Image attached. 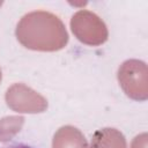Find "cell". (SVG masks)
<instances>
[{"label":"cell","mask_w":148,"mask_h":148,"mask_svg":"<svg viewBox=\"0 0 148 148\" xmlns=\"http://www.w3.org/2000/svg\"><path fill=\"white\" fill-rule=\"evenodd\" d=\"M16 37L23 46L36 51H58L68 42L61 20L45 10L24 15L16 27Z\"/></svg>","instance_id":"obj_1"},{"label":"cell","mask_w":148,"mask_h":148,"mask_svg":"<svg viewBox=\"0 0 148 148\" xmlns=\"http://www.w3.org/2000/svg\"><path fill=\"white\" fill-rule=\"evenodd\" d=\"M118 81L124 92L132 99L146 101L148 97L147 65L136 59L126 60L118 69Z\"/></svg>","instance_id":"obj_2"},{"label":"cell","mask_w":148,"mask_h":148,"mask_svg":"<svg viewBox=\"0 0 148 148\" xmlns=\"http://www.w3.org/2000/svg\"><path fill=\"white\" fill-rule=\"evenodd\" d=\"M71 28L75 37L83 44L97 46L108 39L104 22L89 10H79L71 20Z\"/></svg>","instance_id":"obj_3"},{"label":"cell","mask_w":148,"mask_h":148,"mask_svg":"<svg viewBox=\"0 0 148 148\" xmlns=\"http://www.w3.org/2000/svg\"><path fill=\"white\" fill-rule=\"evenodd\" d=\"M5 98L12 110L21 113H39L47 108V101L23 83H15L9 87Z\"/></svg>","instance_id":"obj_4"},{"label":"cell","mask_w":148,"mask_h":148,"mask_svg":"<svg viewBox=\"0 0 148 148\" xmlns=\"http://www.w3.org/2000/svg\"><path fill=\"white\" fill-rule=\"evenodd\" d=\"M52 148H88V143L76 127L62 126L53 136Z\"/></svg>","instance_id":"obj_5"},{"label":"cell","mask_w":148,"mask_h":148,"mask_svg":"<svg viewBox=\"0 0 148 148\" xmlns=\"http://www.w3.org/2000/svg\"><path fill=\"white\" fill-rule=\"evenodd\" d=\"M90 148H126V140L118 130L105 127L95 132Z\"/></svg>","instance_id":"obj_6"},{"label":"cell","mask_w":148,"mask_h":148,"mask_svg":"<svg viewBox=\"0 0 148 148\" xmlns=\"http://www.w3.org/2000/svg\"><path fill=\"white\" fill-rule=\"evenodd\" d=\"M23 123L24 118L22 116H9L0 119V142L9 141L20 132Z\"/></svg>","instance_id":"obj_7"},{"label":"cell","mask_w":148,"mask_h":148,"mask_svg":"<svg viewBox=\"0 0 148 148\" xmlns=\"http://www.w3.org/2000/svg\"><path fill=\"white\" fill-rule=\"evenodd\" d=\"M131 148H147V134L142 133V134L138 135L133 140Z\"/></svg>","instance_id":"obj_8"},{"label":"cell","mask_w":148,"mask_h":148,"mask_svg":"<svg viewBox=\"0 0 148 148\" xmlns=\"http://www.w3.org/2000/svg\"><path fill=\"white\" fill-rule=\"evenodd\" d=\"M0 148H32L22 143H7V142H0Z\"/></svg>","instance_id":"obj_9"},{"label":"cell","mask_w":148,"mask_h":148,"mask_svg":"<svg viewBox=\"0 0 148 148\" xmlns=\"http://www.w3.org/2000/svg\"><path fill=\"white\" fill-rule=\"evenodd\" d=\"M0 81H1V69H0Z\"/></svg>","instance_id":"obj_10"},{"label":"cell","mask_w":148,"mask_h":148,"mask_svg":"<svg viewBox=\"0 0 148 148\" xmlns=\"http://www.w3.org/2000/svg\"><path fill=\"white\" fill-rule=\"evenodd\" d=\"M1 5H2V2H1V1H0V6H1Z\"/></svg>","instance_id":"obj_11"}]
</instances>
